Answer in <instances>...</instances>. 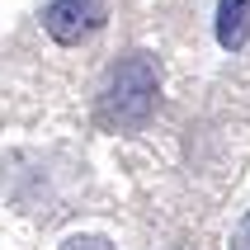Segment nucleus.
Here are the masks:
<instances>
[{
  "instance_id": "1",
  "label": "nucleus",
  "mask_w": 250,
  "mask_h": 250,
  "mask_svg": "<svg viewBox=\"0 0 250 250\" xmlns=\"http://www.w3.org/2000/svg\"><path fill=\"white\" fill-rule=\"evenodd\" d=\"M156 95H161V66L151 52H123L109 66L104 95H99V123L113 132H137L156 113Z\"/></svg>"
},
{
  "instance_id": "2",
  "label": "nucleus",
  "mask_w": 250,
  "mask_h": 250,
  "mask_svg": "<svg viewBox=\"0 0 250 250\" xmlns=\"http://www.w3.org/2000/svg\"><path fill=\"white\" fill-rule=\"evenodd\" d=\"M104 19H109V0H47L42 5V28L62 47H76V42L95 38L104 28Z\"/></svg>"
},
{
  "instance_id": "4",
  "label": "nucleus",
  "mask_w": 250,
  "mask_h": 250,
  "mask_svg": "<svg viewBox=\"0 0 250 250\" xmlns=\"http://www.w3.org/2000/svg\"><path fill=\"white\" fill-rule=\"evenodd\" d=\"M62 250H118L113 241H104V236H90V231H81V236H71Z\"/></svg>"
},
{
  "instance_id": "3",
  "label": "nucleus",
  "mask_w": 250,
  "mask_h": 250,
  "mask_svg": "<svg viewBox=\"0 0 250 250\" xmlns=\"http://www.w3.org/2000/svg\"><path fill=\"white\" fill-rule=\"evenodd\" d=\"M212 33H217V47L222 52H241L250 42V0H217Z\"/></svg>"
},
{
  "instance_id": "5",
  "label": "nucleus",
  "mask_w": 250,
  "mask_h": 250,
  "mask_svg": "<svg viewBox=\"0 0 250 250\" xmlns=\"http://www.w3.org/2000/svg\"><path fill=\"white\" fill-rule=\"evenodd\" d=\"M227 250H250V212L236 222V231H231V246Z\"/></svg>"
}]
</instances>
